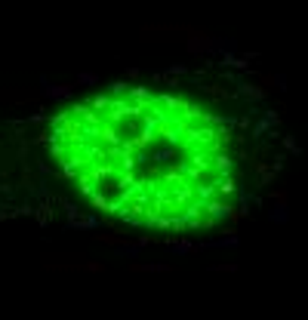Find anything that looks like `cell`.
<instances>
[{
    "instance_id": "4",
    "label": "cell",
    "mask_w": 308,
    "mask_h": 320,
    "mask_svg": "<svg viewBox=\"0 0 308 320\" xmlns=\"http://www.w3.org/2000/svg\"><path fill=\"white\" fill-rule=\"evenodd\" d=\"M96 225H99V222H96L93 216H87V219H77V222H74V228H84V231H90V228H96Z\"/></svg>"
},
{
    "instance_id": "3",
    "label": "cell",
    "mask_w": 308,
    "mask_h": 320,
    "mask_svg": "<svg viewBox=\"0 0 308 320\" xmlns=\"http://www.w3.org/2000/svg\"><path fill=\"white\" fill-rule=\"evenodd\" d=\"M96 240H99V243H108V246H124V243H130L127 237H118V234H96Z\"/></svg>"
},
{
    "instance_id": "1",
    "label": "cell",
    "mask_w": 308,
    "mask_h": 320,
    "mask_svg": "<svg viewBox=\"0 0 308 320\" xmlns=\"http://www.w3.org/2000/svg\"><path fill=\"white\" fill-rule=\"evenodd\" d=\"M44 268L47 271H59V274H102L105 265L102 262H87L84 256H74V253H56V256H44Z\"/></svg>"
},
{
    "instance_id": "2",
    "label": "cell",
    "mask_w": 308,
    "mask_h": 320,
    "mask_svg": "<svg viewBox=\"0 0 308 320\" xmlns=\"http://www.w3.org/2000/svg\"><path fill=\"white\" fill-rule=\"evenodd\" d=\"M130 271H136V274H167L170 265H130Z\"/></svg>"
}]
</instances>
